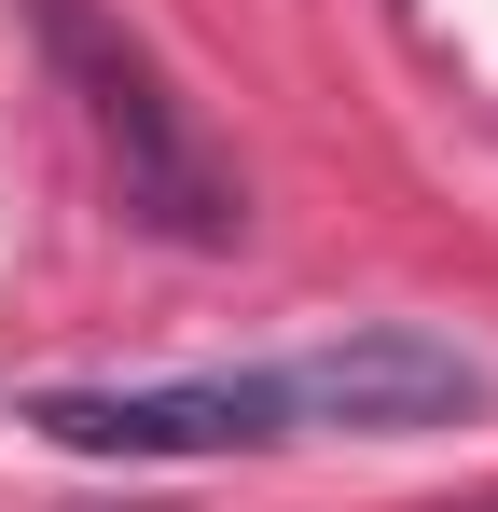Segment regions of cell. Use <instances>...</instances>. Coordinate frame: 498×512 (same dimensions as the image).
<instances>
[{
    "mask_svg": "<svg viewBox=\"0 0 498 512\" xmlns=\"http://www.w3.org/2000/svg\"><path fill=\"white\" fill-rule=\"evenodd\" d=\"M291 416H319V429H457V416H485L498 388H485V360L471 346H443V333H415V319H360V333H332L305 346L291 374Z\"/></svg>",
    "mask_w": 498,
    "mask_h": 512,
    "instance_id": "obj_3",
    "label": "cell"
},
{
    "mask_svg": "<svg viewBox=\"0 0 498 512\" xmlns=\"http://www.w3.org/2000/svg\"><path fill=\"white\" fill-rule=\"evenodd\" d=\"M28 28H42V56L83 84V125L111 139V180H125V222H153L180 250H236L249 236V194L236 167L194 139V111L166 97V70L97 14V0H28Z\"/></svg>",
    "mask_w": 498,
    "mask_h": 512,
    "instance_id": "obj_1",
    "label": "cell"
},
{
    "mask_svg": "<svg viewBox=\"0 0 498 512\" xmlns=\"http://www.w3.org/2000/svg\"><path fill=\"white\" fill-rule=\"evenodd\" d=\"M42 443L70 457H263L291 443V388L277 374H180V388H42L28 402Z\"/></svg>",
    "mask_w": 498,
    "mask_h": 512,
    "instance_id": "obj_2",
    "label": "cell"
}]
</instances>
